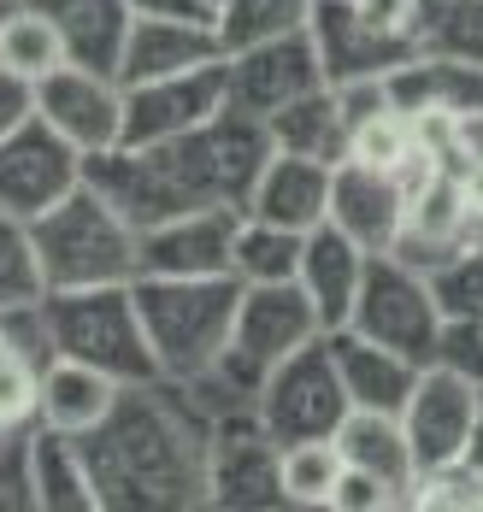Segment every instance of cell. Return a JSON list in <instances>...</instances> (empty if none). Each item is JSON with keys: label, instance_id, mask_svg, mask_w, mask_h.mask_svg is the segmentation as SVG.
Returning a JSON list of instances; mask_svg holds the SVG:
<instances>
[{"label": "cell", "instance_id": "5", "mask_svg": "<svg viewBox=\"0 0 483 512\" xmlns=\"http://www.w3.org/2000/svg\"><path fill=\"white\" fill-rule=\"evenodd\" d=\"M342 330H360L366 342H383L395 354L430 365V359L442 354L448 312H442L436 283H430L425 271H413L407 259H395V254H372L366 283H360V301H354V318Z\"/></svg>", "mask_w": 483, "mask_h": 512}, {"label": "cell", "instance_id": "30", "mask_svg": "<svg viewBox=\"0 0 483 512\" xmlns=\"http://www.w3.org/2000/svg\"><path fill=\"white\" fill-rule=\"evenodd\" d=\"M48 295V277H42V259H36V242H30V224L0 212V312L30 307Z\"/></svg>", "mask_w": 483, "mask_h": 512}, {"label": "cell", "instance_id": "20", "mask_svg": "<svg viewBox=\"0 0 483 512\" xmlns=\"http://www.w3.org/2000/svg\"><path fill=\"white\" fill-rule=\"evenodd\" d=\"M330 183H336V165H324V159L271 154V165L260 171V183H254V195H248L242 212L307 236V230H319L330 218Z\"/></svg>", "mask_w": 483, "mask_h": 512}, {"label": "cell", "instance_id": "16", "mask_svg": "<svg viewBox=\"0 0 483 512\" xmlns=\"http://www.w3.org/2000/svg\"><path fill=\"white\" fill-rule=\"evenodd\" d=\"M472 242H478V224H472V212H466L460 177H454V171H442L425 195H413L407 224H401V236H395V248H389V254L407 259V265H413V271H425V277H436L448 259H460Z\"/></svg>", "mask_w": 483, "mask_h": 512}, {"label": "cell", "instance_id": "25", "mask_svg": "<svg viewBox=\"0 0 483 512\" xmlns=\"http://www.w3.org/2000/svg\"><path fill=\"white\" fill-rule=\"evenodd\" d=\"M30 471H36V512H101L83 442L65 430H48L42 418L30 436Z\"/></svg>", "mask_w": 483, "mask_h": 512}, {"label": "cell", "instance_id": "38", "mask_svg": "<svg viewBox=\"0 0 483 512\" xmlns=\"http://www.w3.org/2000/svg\"><path fill=\"white\" fill-rule=\"evenodd\" d=\"M366 18H372L383 36H407V42H425L430 36V0H354Z\"/></svg>", "mask_w": 483, "mask_h": 512}, {"label": "cell", "instance_id": "47", "mask_svg": "<svg viewBox=\"0 0 483 512\" xmlns=\"http://www.w3.org/2000/svg\"><path fill=\"white\" fill-rule=\"evenodd\" d=\"M207 6H213V12H218V18H224V6H230V0H207Z\"/></svg>", "mask_w": 483, "mask_h": 512}, {"label": "cell", "instance_id": "40", "mask_svg": "<svg viewBox=\"0 0 483 512\" xmlns=\"http://www.w3.org/2000/svg\"><path fill=\"white\" fill-rule=\"evenodd\" d=\"M401 507V495L389 489V483H377L372 471H342V483H336V501H330V512H389Z\"/></svg>", "mask_w": 483, "mask_h": 512}, {"label": "cell", "instance_id": "29", "mask_svg": "<svg viewBox=\"0 0 483 512\" xmlns=\"http://www.w3.org/2000/svg\"><path fill=\"white\" fill-rule=\"evenodd\" d=\"M342 471H348V460H342L336 436L289 442V448H283V501H289V507H330Z\"/></svg>", "mask_w": 483, "mask_h": 512}, {"label": "cell", "instance_id": "4", "mask_svg": "<svg viewBox=\"0 0 483 512\" xmlns=\"http://www.w3.org/2000/svg\"><path fill=\"white\" fill-rule=\"evenodd\" d=\"M48 330L54 354L83 359L95 371L118 377L124 389L160 383V359L148 342V324L136 307V283H101V289H48Z\"/></svg>", "mask_w": 483, "mask_h": 512}, {"label": "cell", "instance_id": "1", "mask_svg": "<svg viewBox=\"0 0 483 512\" xmlns=\"http://www.w3.org/2000/svg\"><path fill=\"white\" fill-rule=\"evenodd\" d=\"M95 477L101 512H171L207 507V442L213 412L183 383H136L118 395L101 430L77 436Z\"/></svg>", "mask_w": 483, "mask_h": 512}, {"label": "cell", "instance_id": "24", "mask_svg": "<svg viewBox=\"0 0 483 512\" xmlns=\"http://www.w3.org/2000/svg\"><path fill=\"white\" fill-rule=\"evenodd\" d=\"M266 130H271V142H277V154L324 159V165H342L348 159V142H354V124H348L342 95L330 83L313 89V95H301V101H289L283 112H271Z\"/></svg>", "mask_w": 483, "mask_h": 512}, {"label": "cell", "instance_id": "17", "mask_svg": "<svg viewBox=\"0 0 483 512\" xmlns=\"http://www.w3.org/2000/svg\"><path fill=\"white\" fill-rule=\"evenodd\" d=\"M366 265H372V254H366L348 230H336L330 218H324L319 230H307V248H301V271H295V283H301L307 301L319 307L324 330H342V324L354 318L360 283H366Z\"/></svg>", "mask_w": 483, "mask_h": 512}, {"label": "cell", "instance_id": "8", "mask_svg": "<svg viewBox=\"0 0 483 512\" xmlns=\"http://www.w3.org/2000/svg\"><path fill=\"white\" fill-rule=\"evenodd\" d=\"M83 177H89V159L77 154L42 112L0 142V212H12L24 224L42 218L48 206H59Z\"/></svg>", "mask_w": 483, "mask_h": 512}, {"label": "cell", "instance_id": "3", "mask_svg": "<svg viewBox=\"0 0 483 512\" xmlns=\"http://www.w3.org/2000/svg\"><path fill=\"white\" fill-rule=\"evenodd\" d=\"M236 301H242L236 277H136V307L160 359V377L171 383L207 377L230 348Z\"/></svg>", "mask_w": 483, "mask_h": 512}, {"label": "cell", "instance_id": "41", "mask_svg": "<svg viewBox=\"0 0 483 512\" xmlns=\"http://www.w3.org/2000/svg\"><path fill=\"white\" fill-rule=\"evenodd\" d=\"M30 118H36V83L0 65V142H6L18 124H30Z\"/></svg>", "mask_w": 483, "mask_h": 512}, {"label": "cell", "instance_id": "11", "mask_svg": "<svg viewBox=\"0 0 483 512\" xmlns=\"http://www.w3.org/2000/svg\"><path fill=\"white\" fill-rule=\"evenodd\" d=\"M36 112H42L83 159L107 154V148L124 142V83H118L112 71H95V65L65 59L59 71H48V77L36 83Z\"/></svg>", "mask_w": 483, "mask_h": 512}, {"label": "cell", "instance_id": "45", "mask_svg": "<svg viewBox=\"0 0 483 512\" xmlns=\"http://www.w3.org/2000/svg\"><path fill=\"white\" fill-rule=\"evenodd\" d=\"M466 460L483 471V401H478V424H472V448H466Z\"/></svg>", "mask_w": 483, "mask_h": 512}, {"label": "cell", "instance_id": "28", "mask_svg": "<svg viewBox=\"0 0 483 512\" xmlns=\"http://www.w3.org/2000/svg\"><path fill=\"white\" fill-rule=\"evenodd\" d=\"M301 248H307L301 230H283V224H266L254 212H242L236 248H230V277L236 283H295Z\"/></svg>", "mask_w": 483, "mask_h": 512}, {"label": "cell", "instance_id": "36", "mask_svg": "<svg viewBox=\"0 0 483 512\" xmlns=\"http://www.w3.org/2000/svg\"><path fill=\"white\" fill-rule=\"evenodd\" d=\"M425 48L460 53V59L483 65V0H460V6H442V12L430 18Z\"/></svg>", "mask_w": 483, "mask_h": 512}, {"label": "cell", "instance_id": "14", "mask_svg": "<svg viewBox=\"0 0 483 512\" xmlns=\"http://www.w3.org/2000/svg\"><path fill=\"white\" fill-rule=\"evenodd\" d=\"M478 401H483V389L472 383V377H460L454 365L430 359L425 371H419V389H413L407 412H401L407 442H413L419 465L466 460V448H472V424H478Z\"/></svg>", "mask_w": 483, "mask_h": 512}, {"label": "cell", "instance_id": "44", "mask_svg": "<svg viewBox=\"0 0 483 512\" xmlns=\"http://www.w3.org/2000/svg\"><path fill=\"white\" fill-rule=\"evenodd\" d=\"M460 154H466V159H483V106L460 118ZM466 159H460V165H466Z\"/></svg>", "mask_w": 483, "mask_h": 512}, {"label": "cell", "instance_id": "23", "mask_svg": "<svg viewBox=\"0 0 483 512\" xmlns=\"http://www.w3.org/2000/svg\"><path fill=\"white\" fill-rule=\"evenodd\" d=\"M336 448H342V460L354 465V471H372L377 483H389V489L401 495V507H407L413 477H419V454H413V442H407L401 412L354 407L342 418V430H336Z\"/></svg>", "mask_w": 483, "mask_h": 512}, {"label": "cell", "instance_id": "15", "mask_svg": "<svg viewBox=\"0 0 483 512\" xmlns=\"http://www.w3.org/2000/svg\"><path fill=\"white\" fill-rule=\"evenodd\" d=\"M407 189L395 183V171H377L360 159H342L336 165V183H330V224L348 230L366 254H389L401 224H407Z\"/></svg>", "mask_w": 483, "mask_h": 512}, {"label": "cell", "instance_id": "43", "mask_svg": "<svg viewBox=\"0 0 483 512\" xmlns=\"http://www.w3.org/2000/svg\"><path fill=\"white\" fill-rule=\"evenodd\" d=\"M460 195H466V212H472V224H478V242H483V159H466L460 171Z\"/></svg>", "mask_w": 483, "mask_h": 512}, {"label": "cell", "instance_id": "7", "mask_svg": "<svg viewBox=\"0 0 483 512\" xmlns=\"http://www.w3.org/2000/svg\"><path fill=\"white\" fill-rule=\"evenodd\" d=\"M207 507L266 512L283 501V442L260 424L254 407L218 412L207 442Z\"/></svg>", "mask_w": 483, "mask_h": 512}, {"label": "cell", "instance_id": "22", "mask_svg": "<svg viewBox=\"0 0 483 512\" xmlns=\"http://www.w3.org/2000/svg\"><path fill=\"white\" fill-rule=\"evenodd\" d=\"M395 112H478L483 106V65L442 48H419L407 65L389 71Z\"/></svg>", "mask_w": 483, "mask_h": 512}, {"label": "cell", "instance_id": "34", "mask_svg": "<svg viewBox=\"0 0 483 512\" xmlns=\"http://www.w3.org/2000/svg\"><path fill=\"white\" fill-rule=\"evenodd\" d=\"M30 436H36V418H30V424H12V430H0V512H36Z\"/></svg>", "mask_w": 483, "mask_h": 512}, {"label": "cell", "instance_id": "32", "mask_svg": "<svg viewBox=\"0 0 483 512\" xmlns=\"http://www.w3.org/2000/svg\"><path fill=\"white\" fill-rule=\"evenodd\" d=\"M307 18H313V0H230L218 18V36H224V48H248V42L283 36V30H301Z\"/></svg>", "mask_w": 483, "mask_h": 512}, {"label": "cell", "instance_id": "2", "mask_svg": "<svg viewBox=\"0 0 483 512\" xmlns=\"http://www.w3.org/2000/svg\"><path fill=\"white\" fill-rule=\"evenodd\" d=\"M136 224L83 177L59 206L30 218V242L42 259L48 289H101V283H136Z\"/></svg>", "mask_w": 483, "mask_h": 512}, {"label": "cell", "instance_id": "27", "mask_svg": "<svg viewBox=\"0 0 483 512\" xmlns=\"http://www.w3.org/2000/svg\"><path fill=\"white\" fill-rule=\"evenodd\" d=\"M65 59L71 53H65V36H59L54 12L42 0H18L6 12V24H0V65L18 71V77H30V83H42Z\"/></svg>", "mask_w": 483, "mask_h": 512}, {"label": "cell", "instance_id": "37", "mask_svg": "<svg viewBox=\"0 0 483 512\" xmlns=\"http://www.w3.org/2000/svg\"><path fill=\"white\" fill-rule=\"evenodd\" d=\"M36 418V371L0 342V430Z\"/></svg>", "mask_w": 483, "mask_h": 512}, {"label": "cell", "instance_id": "9", "mask_svg": "<svg viewBox=\"0 0 483 512\" xmlns=\"http://www.w3.org/2000/svg\"><path fill=\"white\" fill-rule=\"evenodd\" d=\"M224 77H230V106L248 118H271L289 101L324 89V65L313 48V30H283L248 48H224Z\"/></svg>", "mask_w": 483, "mask_h": 512}, {"label": "cell", "instance_id": "46", "mask_svg": "<svg viewBox=\"0 0 483 512\" xmlns=\"http://www.w3.org/2000/svg\"><path fill=\"white\" fill-rule=\"evenodd\" d=\"M12 6H18V0H0V24H6V12H12Z\"/></svg>", "mask_w": 483, "mask_h": 512}, {"label": "cell", "instance_id": "6", "mask_svg": "<svg viewBox=\"0 0 483 512\" xmlns=\"http://www.w3.org/2000/svg\"><path fill=\"white\" fill-rule=\"evenodd\" d=\"M260 424L289 448V442H319V436H336L342 418L354 412L348 389H342V371H336V354H330V336L307 342L301 354H289L266 383H260Z\"/></svg>", "mask_w": 483, "mask_h": 512}, {"label": "cell", "instance_id": "35", "mask_svg": "<svg viewBox=\"0 0 483 512\" xmlns=\"http://www.w3.org/2000/svg\"><path fill=\"white\" fill-rule=\"evenodd\" d=\"M430 283H436V301L448 318H483V242H472L460 259H448Z\"/></svg>", "mask_w": 483, "mask_h": 512}, {"label": "cell", "instance_id": "12", "mask_svg": "<svg viewBox=\"0 0 483 512\" xmlns=\"http://www.w3.org/2000/svg\"><path fill=\"white\" fill-rule=\"evenodd\" d=\"M236 224V206H195L148 224L136 236V277H230Z\"/></svg>", "mask_w": 483, "mask_h": 512}, {"label": "cell", "instance_id": "31", "mask_svg": "<svg viewBox=\"0 0 483 512\" xmlns=\"http://www.w3.org/2000/svg\"><path fill=\"white\" fill-rule=\"evenodd\" d=\"M407 507L413 512H483V471L472 460L419 465Z\"/></svg>", "mask_w": 483, "mask_h": 512}, {"label": "cell", "instance_id": "33", "mask_svg": "<svg viewBox=\"0 0 483 512\" xmlns=\"http://www.w3.org/2000/svg\"><path fill=\"white\" fill-rule=\"evenodd\" d=\"M407 154H413V118H407V112L383 106V112H372V118H360V124H354L348 159L377 165V171H395Z\"/></svg>", "mask_w": 483, "mask_h": 512}, {"label": "cell", "instance_id": "39", "mask_svg": "<svg viewBox=\"0 0 483 512\" xmlns=\"http://www.w3.org/2000/svg\"><path fill=\"white\" fill-rule=\"evenodd\" d=\"M442 365H454L460 377H472L483 389V318H448L442 330Z\"/></svg>", "mask_w": 483, "mask_h": 512}, {"label": "cell", "instance_id": "18", "mask_svg": "<svg viewBox=\"0 0 483 512\" xmlns=\"http://www.w3.org/2000/svg\"><path fill=\"white\" fill-rule=\"evenodd\" d=\"M118 395H124V383L95 371V365H83V359L54 354L36 371V418L48 430H65V436L101 430L112 418V407H118Z\"/></svg>", "mask_w": 483, "mask_h": 512}, {"label": "cell", "instance_id": "10", "mask_svg": "<svg viewBox=\"0 0 483 512\" xmlns=\"http://www.w3.org/2000/svg\"><path fill=\"white\" fill-rule=\"evenodd\" d=\"M224 106H230L224 59L195 65V71H171V77H154V83H124V142L130 148L177 142V136L213 124Z\"/></svg>", "mask_w": 483, "mask_h": 512}, {"label": "cell", "instance_id": "21", "mask_svg": "<svg viewBox=\"0 0 483 512\" xmlns=\"http://www.w3.org/2000/svg\"><path fill=\"white\" fill-rule=\"evenodd\" d=\"M330 354H336L348 401L366 412H407L413 389H419V371H425L419 359L395 354L383 342H366L360 330H330Z\"/></svg>", "mask_w": 483, "mask_h": 512}, {"label": "cell", "instance_id": "19", "mask_svg": "<svg viewBox=\"0 0 483 512\" xmlns=\"http://www.w3.org/2000/svg\"><path fill=\"white\" fill-rule=\"evenodd\" d=\"M224 59V36L218 24H189V18H136L130 42L118 59V83H154L171 71H195Z\"/></svg>", "mask_w": 483, "mask_h": 512}, {"label": "cell", "instance_id": "42", "mask_svg": "<svg viewBox=\"0 0 483 512\" xmlns=\"http://www.w3.org/2000/svg\"><path fill=\"white\" fill-rule=\"evenodd\" d=\"M136 18H189V24H218V12L207 0H130Z\"/></svg>", "mask_w": 483, "mask_h": 512}, {"label": "cell", "instance_id": "26", "mask_svg": "<svg viewBox=\"0 0 483 512\" xmlns=\"http://www.w3.org/2000/svg\"><path fill=\"white\" fill-rule=\"evenodd\" d=\"M54 12L59 36H65V53L77 65H95V71H112L118 77V59H124V42H130V0H42Z\"/></svg>", "mask_w": 483, "mask_h": 512}, {"label": "cell", "instance_id": "13", "mask_svg": "<svg viewBox=\"0 0 483 512\" xmlns=\"http://www.w3.org/2000/svg\"><path fill=\"white\" fill-rule=\"evenodd\" d=\"M313 48H319L324 83H366V77H389L395 65H407L425 42L407 36H383L354 0H313Z\"/></svg>", "mask_w": 483, "mask_h": 512}]
</instances>
